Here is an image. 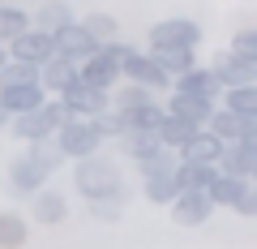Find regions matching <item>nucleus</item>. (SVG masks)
Returning a JSON list of instances; mask_svg holds the SVG:
<instances>
[{"mask_svg":"<svg viewBox=\"0 0 257 249\" xmlns=\"http://www.w3.org/2000/svg\"><path fill=\"white\" fill-rule=\"evenodd\" d=\"M210 138H219L223 146H236L240 138H244L248 129H257V120H240V116H231V112H223L219 103H214V112L206 116V125H202Z\"/></svg>","mask_w":257,"mask_h":249,"instance_id":"13","label":"nucleus"},{"mask_svg":"<svg viewBox=\"0 0 257 249\" xmlns=\"http://www.w3.org/2000/svg\"><path fill=\"white\" fill-rule=\"evenodd\" d=\"M163 116H167V112H163V103H146V108H128V112H120V120H124V133H128V129L155 133Z\"/></svg>","mask_w":257,"mask_h":249,"instance_id":"29","label":"nucleus"},{"mask_svg":"<svg viewBox=\"0 0 257 249\" xmlns=\"http://www.w3.org/2000/svg\"><path fill=\"white\" fill-rule=\"evenodd\" d=\"M77 26H82L94 43H111V39H120V22L111 18V13H86Z\"/></svg>","mask_w":257,"mask_h":249,"instance_id":"32","label":"nucleus"},{"mask_svg":"<svg viewBox=\"0 0 257 249\" xmlns=\"http://www.w3.org/2000/svg\"><path fill=\"white\" fill-rule=\"evenodd\" d=\"M167 206H172V223H176V228H202V223L214 215L210 198L197 194V189H180Z\"/></svg>","mask_w":257,"mask_h":249,"instance_id":"9","label":"nucleus"},{"mask_svg":"<svg viewBox=\"0 0 257 249\" xmlns=\"http://www.w3.org/2000/svg\"><path fill=\"white\" fill-rule=\"evenodd\" d=\"M193 133H197V125H189V120H180V116H163V120H159V129H155V138H159L163 150H180Z\"/></svg>","mask_w":257,"mask_h":249,"instance_id":"25","label":"nucleus"},{"mask_svg":"<svg viewBox=\"0 0 257 249\" xmlns=\"http://www.w3.org/2000/svg\"><path fill=\"white\" fill-rule=\"evenodd\" d=\"M5 52H9V60H22V65H43L52 52V35H43V30L30 26L26 35H18L13 43H5Z\"/></svg>","mask_w":257,"mask_h":249,"instance_id":"10","label":"nucleus"},{"mask_svg":"<svg viewBox=\"0 0 257 249\" xmlns=\"http://www.w3.org/2000/svg\"><path fill=\"white\" fill-rule=\"evenodd\" d=\"M116 142H120V155H124V159H133V163H138V159H150L155 150H163L155 133H142V129H128V133H120Z\"/></svg>","mask_w":257,"mask_h":249,"instance_id":"27","label":"nucleus"},{"mask_svg":"<svg viewBox=\"0 0 257 249\" xmlns=\"http://www.w3.org/2000/svg\"><path fill=\"white\" fill-rule=\"evenodd\" d=\"M56 99H60L64 116H73V120H90V116H99L103 108H111V91H94V86H86L82 77H77L69 91H60Z\"/></svg>","mask_w":257,"mask_h":249,"instance_id":"6","label":"nucleus"},{"mask_svg":"<svg viewBox=\"0 0 257 249\" xmlns=\"http://www.w3.org/2000/svg\"><path fill=\"white\" fill-rule=\"evenodd\" d=\"M5 60H9V52H5V47H0V65H5Z\"/></svg>","mask_w":257,"mask_h":249,"instance_id":"41","label":"nucleus"},{"mask_svg":"<svg viewBox=\"0 0 257 249\" xmlns=\"http://www.w3.org/2000/svg\"><path fill=\"white\" fill-rule=\"evenodd\" d=\"M124 202H128V194L120 189V194H107V198H94L86 211H90V219H99V223H120V215H124Z\"/></svg>","mask_w":257,"mask_h":249,"instance_id":"34","label":"nucleus"},{"mask_svg":"<svg viewBox=\"0 0 257 249\" xmlns=\"http://www.w3.org/2000/svg\"><path fill=\"white\" fill-rule=\"evenodd\" d=\"M214 172H223V176H240V181H253V176H257V150L223 146L219 159H214Z\"/></svg>","mask_w":257,"mask_h":249,"instance_id":"18","label":"nucleus"},{"mask_svg":"<svg viewBox=\"0 0 257 249\" xmlns=\"http://www.w3.org/2000/svg\"><path fill=\"white\" fill-rule=\"evenodd\" d=\"M128 52H133V43H124V39L99 43L82 65H77V77H82L86 86H94V91H111V86L120 82V60H124Z\"/></svg>","mask_w":257,"mask_h":249,"instance_id":"2","label":"nucleus"},{"mask_svg":"<svg viewBox=\"0 0 257 249\" xmlns=\"http://www.w3.org/2000/svg\"><path fill=\"white\" fill-rule=\"evenodd\" d=\"M219 150H223L219 138H210L206 129H197L180 150H176V163H214V159H219Z\"/></svg>","mask_w":257,"mask_h":249,"instance_id":"22","label":"nucleus"},{"mask_svg":"<svg viewBox=\"0 0 257 249\" xmlns=\"http://www.w3.org/2000/svg\"><path fill=\"white\" fill-rule=\"evenodd\" d=\"M120 77L133 82V86H146V91H155V95L159 91H172V77L155 65V56H150V52H138V47L120 60Z\"/></svg>","mask_w":257,"mask_h":249,"instance_id":"7","label":"nucleus"},{"mask_svg":"<svg viewBox=\"0 0 257 249\" xmlns=\"http://www.w3.org/2000/svg\"><path fill=\"white\" fill-rule=\"evenodd\" d=\"M172 91H184V95H197V99H210V103H219L223 86H219V77L210 73V65H193L189 73L172 77Z\"/></svg>","mask_w":257,"mask_h":249,"instance_id":"14","label":"nucleus"},{"mask_svg":"<svg viewBox=\"0 0 257 249\" xmlns=\"http://www.w3.org/2000/svg\"><path fill=\"white\" fill-rule=\"evenodd\" d=\"M5 125H9V112H5V103H0V129H5Z\"/></svg>","mask_w":257,"mask_h":249,"instance_id":"40","label":"nucleus"},{"mask_svg":"<svg viewBox=\"0 0 257 249\" xmlns=\"http://www.w3.org/2000/svg\"><path fill=\"white\" fill-rule=\"evenodd\" d=\"M90 125L99 129V138H103V142H107V138H120V133H124V120H120V112H116V108H103L99 116H90Z\"/></svg>","mask_w":257,"mask_h":249,"instance_id":"37","label":"nucleus"},{"mask_svg":"<svg viewBox=\"0 0 257 249\" xmlns=\"http://www.w3.org/2000/svg\"><path fill=\"white\" fill-rule=\"evenodd\" d=\"M94 47H99V43H94V39L86 35L77 22H69V26H60V30L52 35V52H56V56H64V60H73V65H82L86 56L94 52Z\"/></svg>","mask_w":257,"mask_h":249,"instance_id":"11","label":"nucleus"},{"mask_svg":"<svg viewBox=\"0 0 257 249\" xmlns=\"http://www.w3.org/2000/svg\"><path fill=\"white\" fill-rule=\"evenodd\" d=\"M69 22H77L73 9H69V0H43V5L30 13V26L43 30V35H56V30L69 26Z\"/></svg>","mask_w":257,"mask_h":249,"instance_id":"21","label":"nucleus"},{"mask_svg":"<svg viewBox=\"0 0 257 249\" xmlns=\"http://www.w3.org/2000/svg\"><path fill=\"white\" fill-rule=\"evenodd\" d=\"M64 120H69V116H64L60 99H56V95H47L39 108L22 112V116H9V125H5V129H9L18 142H39V138H52Z\"/></svg>","mask_w":257,"mask_h":249,"instance_id":"3","label":"nucleus"},{"mask_svg":"<svg viewBox=\"0 0 257 249\" xmlns=\"http://www.w3.org/2000/svg\"><path fill=\"white\" fill-rule=\"evenodd\" d=\"M227 52L231 56H253L257 60V30H236V35H231V43H227Z\"/></svg>","mask_w":257,"mask_h":249,"instance_id":"38","label":"nucleus"},{"mask_svg":"<svg viewBox=\"0 0 257 249\" xmlns=\"http://www.w3.org/2000/svg\"><path fill=\"white\" fill-rule=\"evenodd\" d=\"M138 172H142V181H146V176L176 172V150H155L150 159H138Z\"/></svg>","mask_w":257,"mask_h":249,"instance_id":"36","label":"nucleus"},{"mask_svg":"<svg viewBox=\"0 0 257 249\" xmlns=\"http://www.w3.org/2000/svg\"><path fill=\"white\" fill-rule=\"evenodd\" d=\"M47 95H43V86L39 82H22V86H0V103H5V112L9 116H22V112H30V108H39Z\"/></svg>","mask_w":257,"mask_h":249,"instance_id":"20","label":"nucleus"},{"mask_svg":"<svg viewBox=\"0 0 257 249\" xmlns=\"http://www.w3.org/2000/svg\"><path fill=\"white\" fill-rule=\"evenodd\" d=\"M73 189L94 202V198H107V194H120L124 189V176H120V163L111 155H86V159H73Z\"/></svg>","mask_w":257,"mask_h":249,"instance_id":"1","label":"nucleus"},{"mask_svg":"<svg viewBox=\"0 0 257 249\" xmlns=\"http://www.w3.org/2000/svg\"><path fill=\"white\" fill-rule=\"evenodd\" d=\"M142 194H146L150 206H167L176 194H180V189H176V176L163 172V176H146V181H142Z\"/></svg>","mask_w":257,"mask_h":249,"instance_id":"33","label":"nucleus"},{"mask_svg":"<svg viewBox=\"0 0 257 249\" xmlns=\"http://www.w3.org/2000/svg\"><path fill=\"white\" fill-rule=\"evenodd\" d=\"M26 236H30V228L18 211H0V249H22Z\"/></svg>","mask_w":257,"mask_h":249,"instance_id":"31","label":"nucleus"},{"mask_svg":"<svg viewBox=\"0 0 257 249\" xmlns=\"http://www.w3.org/2000/svg\"><path fill=\"white\" fill-rule=\"evenodd\" d=\"M146 103H159V99H155V91H146V86H133V82H124L116 95H111V108H116V112L146 108Z\"/></svg>","mask_w":257,"mask_h":249,"instance_id":"35","label":"nucleus"},{"mask_svg":"<svg viewBox=\"0 0 257 249\" xmlns=\"http://www.w3.org/2000/svg\"><path fill=\"white\" fill-rule=\"evenodd\" d=\"M47 181H52V176H43L26 155H13V159H9V189H13L18 198H30L35 189H43Z\"/></svg>","mask_w":257,"mask_h":249,"instance_id":"17","label":"nucleus"},{"mask_svg":"<svg viewBox=\"0 0 257 249\" xmlns=\"http://www.w3.org/2000/svg\"><path fill=\"white\" fill-rule=\"evenodd\" d=\"M163 112H167V116H180V120H189V125L202 129L206 116L214 112V103L210 99H197V95H184V91H172V99L163 103Z\"/></svg>","mask_w":257,"mask_h":249,"instance_id":"16","label":"nucleus"},{"mask_svg":"<svg viewBox=\"0 0 257 249\" xmlns=\"http://www.w3.org/2000/svg\"><path fill=\"white\" fill-rule=\"evenodd\" d=\"M253 181H240V176H223V172H214V181L206 185V198H210V206H231L240 194H244Z\"/></svg>","mask_w":257,"mask_h":249,"instance_id":"26","label":"nucleus"},{"mask_svg":"<svg viewBox=\"0 0 257 249\" xmlns=\"http://www.w3.org/2000/svg\"><path fill=\"white\" fill-rule=\"evenodd\" d=\"M22 155H26L43 176L60 172V168L69 163V159H64V150H60V142H56V133H52V138H39V142H26V150H22Z\"/></svg>","mask_w":257,"mask_h":249,"instance_id":"19","label":"nucleus"},{"mask_svg":"<svg viewBox=\"0 0 257 249\" xmlns=\"http://www.w3.org/2000/svg\"><path fill=\"white\" fill-rule=\"evenodd\" d=\"M56 142H60V150H64V159H69V163H73V159H86V155H99V150H103L99 129H94L90 120H73V116L56 129Z\"/></svg>","mask_w":257,"mask_h":249,"instance_id":"5","label":"nucleus"},{"mask_svg":"<svg viewBox=\"0 0 257 249\" xmlns=\"http://www.w3.org/2000/svg\"><path fill=\"white\" fill-rule=\"evenodd\" d=\"M210 73L219 77V86H257V60L253 56H231V52H219L210 60Z\"/></svg>","mask_w":257,"mask_h":249,"instance_id":"8","label":"nucleus"},{"mask_svg":"<svg viewBox=\"0 0 257 249\" xmlns=\"http://www.w3.org/2000/svg\"><path fill=\"white\" fill-rule=\"evenodd\" d=\"M30 30V9H22V5H9V0H0V47L13 43L18 35H26Z\"/></svg>","mask_w":257,"mask_h":249,"instance_id":"24","label":"nucleus"},{"mask_svg":"<svg viewBox=\"0 0 257 249\" xmlns=\"http://www.w3.org/2000/svg\"><path fill=\"white\" fill-rule=\"evenodd\" d=\"M231 211H236V215H244V219H253V215H257V189H253V185H248L244 194H240L236 202H231Z\"/></svg>","mask_w":257,"mask_h":249,"instance_id":"39","label":"nucleus"},{"mask_svg":"<svg viewBox=\"0 0 257 249\" xmlns=\"http://www.w3.org/2000/svg\"><path fill=\"white\" fill-rule=\"evenodd\" d=\"M150 52H176V47H197L202 43V22L193 18H163L150 26Z\"/></svg>","mask_w":257,"mask_h":249,"instance_id":"4","label":"nucleus"},{"mask_svg":"<svg viewBox=\"0 0 257 249\" xmlns=\"http://www.w3.org/2000/svg\"><path fill=\"white\" fill-rule=\"evenodd\" d=\"M30 219L35 223H64L69 219V198L60 194V189H52V185H43V189H35L30 194Z\"/></svg>","mask_w":257,"mask_h":249,"instance_id":"12","label":"nucleus"},{"mask_svg":"<svg viewBox=\"0 0 257 249\" xmlns=\"http://www.w3.org/2000/svg\"><path fill=\"white\" fill-rule=\"evenodd\" d=\"M219 108L240 120H257V86H227L219 95Z\"/></svg>","mask_w":257,"mask_h":249,"instance_id":"23","label":"nucleus"},{"mask_svg":"<svg viewBox=\"0 0 257 249\" xmlns=\"http://www.w3.org/2000/svg\"><path fill=\"white\" fill-rule=\"evenodd\" d=\"M155 56V65L163 69L167 77H180V73H189L193 65H197V47H176V52H150Z\"/></svg>","mask_w":257,"mask_h":249,"instance_id":"30","label":"nucleus"},{"mask_svg":"<svg viewBox=\"0 0 257 249\" xmlns=\"http://www.w3.org/2000/svg\"><path fill=\"white\" fill-rule=\"evenodd\" d=\"M73 82H77V65L64 60V56H47L43 65H39V86H43V95H60Z\"/></svg>","mask_w":257,"mask_h":249,"instance_id":"15","label":"nucleus"},{"mask_svg":"<svg viewBox=\"0 0 257 249\" xmlns=\"http://www.w3.org/2000/svg\"><path fill=\"white\" fill-rule=\"evenodd\" d=\"M176 189H197L206 194V185L214 181V163H176Z\"/></svg>","mask_w":257,"mask_h":249,"instance_id":"28","label":"nucleus"}]
</instances>
